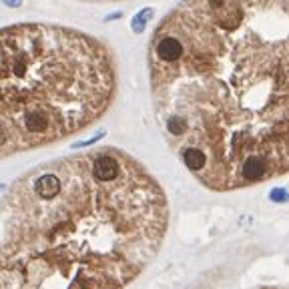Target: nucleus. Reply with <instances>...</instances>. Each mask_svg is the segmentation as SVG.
Segmentation results:
<instances>
[{
	"label": "nucleus",
	"mask_w": 289,
	"mask_h": 289,
	"mask_svg": "<svg viewBox=\"0 0 289 289\" xmlns=\"http://www.w3.org/2000/svg\"><path fill=\"white\" fill-rule=\"evenodd\" d=\"M287 18L289 0H183L153 38L169 135L239 167L285 159Z\"/></svg>",
	"instance_id": "1"
},
{
	"label": "nucleus",
	"mask_w": 289,
	"mask_h": 289,
	"mask_svg": "<svg viewBox=\"0 0 289 289\" xmlns=\"http://www.w3.org/2000/svg\"><path fill=\"white\" fill-rule=\"evenodd\" d=\"M114 71L107 48L50 24L0 31V155L54 143L108 107Z\"/></svg>",
	"instance_id": "2"
},
{
	"label": "nucleus",
	"mask_w": 289,
	"mask_h": 289,
	"mask_svg": "<svg viewBox=\"0 0 289 289\" xmlns=\"http://www.w3.org/2000/svg\"><path fill=\"white\" fill-rule=\"evenodd\" d=\"M93 177L101 183H110L121 175V163L117 157H112L108 153H101V155H93Z\"/></svg>",
	"instance_id": "3"
},
{
	"label": "nucleus",
	"mask_w": 289,
	"mask_h": 289,
	"mask_svg": "<svg viewBox=\"0 0 289 289\" xmlns=\"http://www.w3.org/2000/svg\"><path fill=\"white\" fill-rule=\"evenodd\" d=\"M33 189H35V193L40 197V199H52V197H56L61 193V189H63V181H61V177L59 175H54V173H44V175H40L36 181H35V185H33Z\"/></svg>",
	"instance_id": "4"
},
{
	"label": "nucleus",
	"mask_w": 289,
	"mask_h": 289,
	"mask_svg": "<svg viewBox=\"0 0 289 289\" xmlns=\"http://www.w3.org/2000/svg\"><path fill=\"white\" fill-rule=\"evenodd\" d=\"M183 161H185L187 169L193 171V173H199V171H203L207 167V157L199 149H191V147L183 151Z\"/></svg>",
	"instance_id": "5"
},
{
	"label": "nucleus",
	"mask_w": 289,
	"mask_h": 289,
	"mask_svg": "<svg viewBox=\"0 0 289 289\" xmlns=\"http://www.w3.org/2000/svg\"><path fill=\"white\" fill-rule=\"evenodd\" d=\"M153 16V8H147V10H141L135 18H133V31L137 35H141L144 31V24H147V20Z\"/></svg>",
	"instance_id": "6"
},
{
	"label": "nucleus",
	"mask_w": 289,
	"mask_h": 289,
	"mask_svg": "<svg viewBox=\"0 0 289 289\" xmlns=\"http://www.w3.org/2000/svg\"><path fill=\"white\" fill-rule=\"evenodd\" d=\"M271 199L277 201V203H285V201H287V193H285V189H273Z\"/></svg>",
	"instance_id": "7"
},
{
	"label": "nucleus",
	"mask_w": 289,
	"mask_h": 289,
	"mask_svg": "<svg viewBox=\"0 0 289 289\" xmlns=\"http://www.w3.org/2000/svg\"><path fill=\"white\" fill-rule=\"evenodd\" d=\"M2 2H6L8 6H20V4H22L20 0H2Z\"/></svg>",
	"instance_id": "8"
},
{
	"label": "nucleus",
	"mask_w": 289,
	"mask_h": 289,
	"mask_svg": "<svg viewBox=\"0 0 289 289\" xmlns=\"http://www.w3.org/2000/svg\"><path fill=\"white\" fill-rule=\"evenodd\" d=\"M93 2H95V0H93ZM97 2H101V0H97Z\"/></svg>",
	"instance_id": "9"
}]
</instances>
